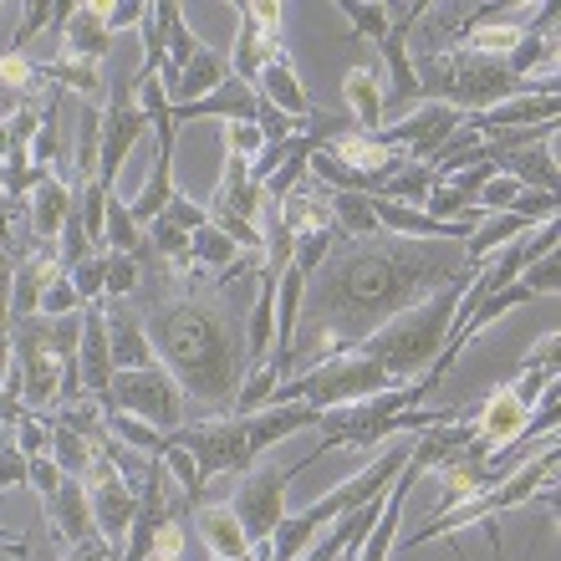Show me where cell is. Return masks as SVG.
Instances as JSON below:
<instances>
[{"label":"cell","mask_w":561,"mask_h":561,"mask_svg":"<svg viewBox=\"0 0 561 561\" xmlns=\"http://www.w3.org/2000/svg\"><path fill=\"white\" fill-rule=\"evenodd\" d=\"M77 373H82V393L92 403H103L107 383H113V353H107V311L103 301L82 307V347H77Z\"/></svg>","instance_id":"cell-18"},{"label":"cell","mask_w":561,"mask_h":561,"mask_svg":"<svg viewBox=\"0 0 561 561\" xmlns=\"http://www.w3.org/2000/svg\"><path fill=\"white\" fill-rule=\"evenodd\" d=\"M72 311H82V296H77L72 276H57L42 291V311H36V317H72Z\"/></svg>","instance_id":"cell-41"},{"label":"cell","mask_w":561,"mask_h":561,"mask_svg":"<svg viewBox=\"0 0 561 561\" xmlns=\"http://www.w3.org/2000/svg\"><path fill=\"white\" fill-rule=\"evenodd\" d=\"M61 561H123V551L113 547V541H103V536H92V541L67 547V557H61Z\"/></svg>","instance_id":"cell-48"},{"label":"cell","mask_w":561,"mask_h":561,"mask_svg":"<svg viewBox=\"0 0 561 561\" xmlns=\"http://www.w3.org/2000/svg\"><path fill=\"white\" fill-rule=\"evenodd\" d=\"M11 368L21 373V403H26V414L46 419L61 399V368H57V357H51V347H46L42 317L11 327Z\"/></svg>","instance_id":"cell-11"},{"label":"cell","mask_w":561,"mask_h":561,"mask_svg":"<svg viewBox=\"0 0 561 561\" xmlns=\"http://www.w3.org/2000/svg\"><path fill=\"white\" fill-rule=\"evenodd\" d=\"M42 505H46V520H51V531H57L61 547H77V541H92V536H98L92 505H88V485H82L77 474H67L57 485V495Z\"/></svg>","instance_id":"cell-23"},{"label":"cell","mask_w":561,"mask_h":561,"mask_svg":"<svg viewBox=\"0 0 561 561\" xmlns=\"http://www.w3.org/2000/svg\"><path fill=\"white\" fill-rule=\"evenodd\" d=\"M240 255H251V251H240L236 240L220 236L215 225H205V230L190 236V266L194 271H225V266H236Z\"/></svg>","instance_id":"cell-34"},{"label":"cell","mask_w":561,"mask_h":561,"mask_svg":"<svg viewBox=\"0 0 561 561\" xmlns=\"http://www.w3.org/2000/svg\"><path fill=\"white\" fill-rule=\"evenodd\" d=\"M103 5L107 0H82V5H72V21L61 26V61L103 67V57L113 51V31H107Z\"/></svg>","instance_id":"cell-21"},{"label":"cell","mask_w":561,"mask_h":561,"mask_svg":"<svg viewBox=\"0 0 561 561\" xmlns=\"http://www.w3.org/2000/svg\"><path fill=\"white\" fill-rule=\"evenodd\" d=\"M485 153L490 163L511 174L520 190H536V194H557L561 174H557V138L551 144H516V148H490L485 138Z\"/></svg>","instance_id":"cell-17"},{"label":"cell","mask_w":561,"mask_h":561,"mask_svg":"<svg viewBox=\"0 0 561 561\" xmlns=\"http://www.w3.org/2000/svg\"><path fill=\"white\" fill-rule=\"evenodd\" d=\"M526 403L511 393V383H501L495 393H490L480 409H470V424H474V439L485 444V449H501V444H511L526 428Z\"/></svg>","instance_id":"cell-24"},{"label":"cell","mask_w":561,"mask_h":561,"mask_svg":"<svg viewBox=\"0 0 561 561\" xmlns=\"http://www.w3.org/2000/svg\"><path fill=\"white\" fill-rule=\"evenodd\" d=\"M194 526H199V541H205L215 557H251V541L240 531V520L230 505H199L194 511Z\"/></svg>","instance_id":"cell-30"},{"label":"cell","mask_w":561,"mask_h":561,"mask_svg":"<svg viewBox=\"0 0 561 561\" xmlns=\"http://www.w3.org/2000/svg\"><path fill=\"white\" fill-rule=\"evenodd\" d=\"M159 21H163V92H174L179 88V72L194 61V51H199V42H194V31L190 21H184V11H179L174 0H159Z\"/></svg>","instance_id":"cell-27"},{"label":"cell","mask_w":561,"mask_h":561,"mask_svg":"<svg viewBox=\"0 0 561 561\" xmlns=\"http://www.w3.org/2000/svg\"><path fill=\"white\" fill-rule=\"evenodd\" d=\"M26 470H31V459L15 449V428H0V490L26 485Z\"/></svg>","instance_id":"cell-40"},{"label":"cell","mask_w":561,"mask_h":561,"mask_svg":"<svg viewBox=\"0 0 561 561\" xmlns=\"http://www.w3.org/2000/svg\"><path fill=\"white\" fill-rule=\"evenodd\" d=\"M163 220L179 225L184 236H194V230H205V225H209V209H205V205H194L190 194H179V190H174V199L163 205Z\"/></svg>","instance_id":"cell-42"},{"label":"cell","mask_w":561,"mask_h":561,"mask_svg":"<svg viewBox=\"0 0 561 561\" xmlns=\"http://www.w3.org/2000/svg\"><path fill=\"white\" fill-rule=\"evenodd\" d=\"M215 561H255V551H251V557H215Z\"/></svg>","instance_id":"cell-53"},{"label":"cell","mask_w":561,"mask_h":561,"mask_svg":"<svg viewBox=\"0 0 561 561\" xmlns=\"http://www.w3.org/2000/svg\"><path fill=\"white\" fill-rule=\"evenodd\" d=\"M169 199H174V148H153V174H148L144 194L128 205V215H134L138 225H153Z\"/></svg>","instance_id":"cell-32"},{"label":"cell","mask_w":561,"mask_h":561,"mask_svg":"<svg viewBox=\"0 0 561 561\" xmlns=\"http://www.w3.org/2000/svg\"><path fill=\"white\" fill-rule=\"evenodd\" d=\"M327 209H332V225H337V230H342L347 240L383 236V230H378V215H373V199H368V194L327 190Z\"/></svg>","instance_id":"cell-33"},{"label":"cell","mask_w":561,"mask_h":561,"mask_svg":"<svg viewBox=\"0 0 561 561\" xmlns=\"http://www.w3.org/2000/svg\"><path fill=\"white\" fill-rule=\"evenodd\" d=\"M255 107H261V92L251 82H240V77H225L220 88L199 98V103H184V107H169V118H174V134L184 123H199V118H220V123H255Z\"/></svg>","instance_id":"cell-19"},{"label":"cell","mask_w":561,"mask_h":561,"mask_svg":"<svg viewBox=\"0 0 561 561\" xmlns=\"http://www.w3.org/2000/svg\"><path fill=\"white\" fill-rule=\"evenodd\" d=\"M414 77L424 103H444L465 113V118H474V113H485L495 103H511V98H526L501 57H480V51H465V46L439 51V57H419Z\"/></svg>","instance_id":"cell-5"},{"label":"cell","mask_w":561,"mask_h":561,"mask_svg":"<svg viewBox=\"0 0 561 561\" xmlns=\"http://www.w3.org/2000/svg\"><path fill=\"white\" fill-rule=\"evenodd\" d=\"M337 11L347 15V21H353V31H347V36H368V42H383L388 26H393L388 5H363V0H342Z\"/></svg>","instance_id":"cell-37"},{"label":"cell","mask_w":561,"mask_h":561,"mask_svg":"<svg viewBox=\"0 0 561 561\" xmlns=\"http://www.w3.org/2000/svg\"><path fill=\"white\" fill-rule=\"evenodd\" d=\"M301 470H311L307 459H296L291 470L266 465V470H245V474H240V490L230 495V511H236L240 531H245V541H251V547L271 541V531L286 520V485H291Z\"/></svg>","instance_id":"cell-10"},{"label":"cell","mask_w":561,"mask_h":561,"mask_svg":"<svg viewBox=\"0 0 561 561\" xmlns=\"http://www.w3.org/2000/svg\"><path fill=\"white\" fill-rule=\"evenodd\" d=\"M46 428H51V449H46V455L57 459V470H61V474H77V480H82L98 449H92V444L82 439V434H72L67 424H57V419H46Z\"/></svg>","instance_id":"cell-36"},{"label":"cell","mask_w":561,"mask_h":561,"mask_svg":"<svg viewBox=\"0 0 561 561\" xmlns=\"http://www.w3.org/2000/svg\"><path fill=\"white\" fill-rule=\"evenodd\" d=\"M72 286L77 296H82V307H92V301H103V255H88V261H77L72 271Z\"/></svg>","instance_id":"cell-43"},{"label":"cell","mask_w":561,"mask_h":561,"mask_svg":"<svg viewBox=\"0 0 561 561\" xmlns=\"http://www.w3.org/2000/svg\"><path fill=\"white\" fill-rule=\"evenodd\" d=\"M261 209H266V190L251 179V163L225 153V174H220L215 199H209V215H236V220L261 225Z\"/></svg>","instance_id":"cell-22"},{"label":"cell","mask_w":561,"mask_h":561,"mask_svg":"<svg viewBox=\"0 0 561 561\" xmlns=\"http://www.w3.org/2000/svg\"><path fill=\"white\" fill-rule=\"evenodd\" d=\"M138 36H144V67H138V77H159V72H163V21H159V0H153V5H144Z\"/></svg>","instance_id":"cell-39"},{"label":"cell","mask_w":561,"mask_h":561,"mask_svg":"<svg viewBox=\"0 0 561 561\" xmlns=\"http://www.w3.org/2000/svg\"><path fill=\"white\" fill-rule=\"evenodd\" d=\"M98 409H103V414L144 419V424L159 428V434L184 428V393H179V383L169 378L163 363L159 368H138V373H113V383H107Z\"/></svg>","instance_id":"cell-9"},{"label":"cell","mask_w":561,"mask_h":561,"mask_svg":"<svg viewBox=\"0 0 561 561\" xmlns=\"http://www.w3.org/2000/svg\"><path fill=\"white\" fill-rule=\"evenodd\" d=\"M184 520L190 516H174L169 526H163L159 541H153V551H148V561H184Z\"/></svg>","instance_id":"cell-47"},{"label":"cell","mask_w":561,"mask_h":561,"mask_svg":"<svg viewBox=\"0 0 561 561\" xmlns=\"http://www.w3.org/2000/svg\"><path fill=\"white\" fill-rule=\"evenodd\" d=\"M434 184H439V174H434V169H428V163H403L399 174L388 179L383 190V199H393V205H414V209H424V199H428V190H434Z\"/></svg>","instance_id":"cell-35"},{"label":"cell","mask_w":561,"mask_h":561,"mask_svg":"<svg viewBox=\"0 0 561 561\" xmlns=\"http://www.w3.org/2000/svg\"><path fill=\"white\" fill-rule=\"evenodd\" d=\"M103 15H107V31H113V36H118L123 26H138V21H144V5H138V0H128V5H113V0H107L103 5Z\"/></svg>","instance_id":"cell-50"},{"label":"cell","mask_w":561,"mask_h":561,"mask_svg":"<svg viewBox=\"0 0 561 561\" xmlns=\"http://www.w3.org/2000/svg\"><path fill=\"white\" fill-rule=\"evenodd\" d=\"M0 205H5V190H0Z\"/></svg>","instance_id":"cell-54"},{"label":"cell","mask_w":561,"mask_h":561,"mask_svg":"<svg viewBox=\"0 0 561 561\" xmlns=\"http://www.w3.org/2000/svg\"><path fill=\"white\" fill-rule=\"evenodd\" d=\"M551 474H557V439L541 444V449H536L526 465H516L511 480H501L495 490L474 495V501H465L459 511H449V516H439V520H424V526L409 536V547H424V541H434V536H459L465 526H474V520H490V516L516 511L520 501H531V495H541V490H557L551 485Z\"/></svg>","instance_id":"cell-8"},{"label":"cell","mask_w":561,"mask_h":561,"mask_svg":"<svg viewBox=\"0 0 561 561\" xmlns=\"http://www.w3.org/2000/svg\"><path fill=\"white\" fill-rule=\"evenodd\" d=\"M536 67H557V5H541L536 26H526L516 51L505 57V72L516 77V82H531Z\"/></svg>","instance_id":"cell-25"},{"label":"cell","mask_w":561,"mask_h":561,"mask_svg":"<svg viewBox=\"0 0 561 561\" xmlns=\"http://www.w3.org/2000/svg\"><path fill=\"white\" fill-rule=\"evenodd\" d=\"M225 77H230V57H220V51L199 46V51H194V61L184 67V72H179V88L169 92V107L199 103V98H209V92L220 88Z\"/></svg>","instance_id":"cell-29"},{"label":"cell","mask_w":561,"mask_h":561,"mask_svg":"<svg viewBox=\"0 0 561 561\" xmlns=\"http://www.w3.org/2000/svg\"><path fill=\"white\" fill-rule=\"evenodd\" d=\"M5 153H11V134H5V123H0V163H5Z\"/></svg>","instance_id":"cell-52"},{"label":"cell","mask_w":561,"mask_h":561,"mask_svg":"<svg viewBox=\"0 0 561 561\" xmlns=\"http://www.w3.org/2000/svg\"><path fill=\"white\" fill-rule=\"evenodd\" d=\"M21 419H26V403H21V399H11V393L0 388V428H15V424H21Z\"/></svg>","instance_id":"cell-51"},{"label":"cell","mask_w":561,"mask_h":561,"mask_svg":"<svg viewBox=\"0 0 561 561\" xmlns=\"http://www.w3.org/2000/svg\"><path fill=\"white\" fill-rule=\"evenodd\" d=\"M342 107H347V118H353L363 134H378V128H383V92H378V82L368 77V67H347V77H342Z\"/></svg>","instance_id":"cell-31"},{"label":"cell","mask_w":561,"mask_h":561,"mask_svg":"<svg viewBox=\"0 0 561 561\" xmlns=\"http://www.w3.org/2000/svg\"><path fill=\"white\" fill-rule=\"evenodd\" d=\"M82 485H88V505H92V526H98V536H103V541H113V547L123 551L128 526H134V511H138V490H128V480H123V470L113 465V455H107V449H98V455H92L88 474H82Z\"/></svg>","instance_id":"cell-13"},{"label":"cell","mask_w":561,"mask_h":561,"mask_svg":"<svg viewBox=\"0 0 561 561\" xmlns=\"http://www.w3.org/2000/svg\"><path fill=\"white\" fill-rule=\"evenodd\" d=\"M61 480H67V474L57 470V459H51V455H36V459H31V470H26V485L36 490L42 501H51V495H57V485H61Z\"/></svg>","instance_id":"cell-46"},{"label":"cell","mask_w":561,"mask_h":561,"mask_svg":"<svg viewBox=\"0 0 561 561\" xmlns=\"http://www.w3.org/2000/svg\"><path fill=\"white\" fill-rule=\"evenodd\" d=\"M138 138H148V118L134 107V82H113V98L103 107V148H98V184L103 190H113V179Z\"/></svg>","instance_id":"cell-14"},{"label":"cell","mask_w":561,"mask_h":561,"mask_svg":"<svg viewBox=\"0 0 561 561\" xmlns=\"http://www.w3.org/2000/svg\"><path fill=\"white\" fill-rule=\"evenodd\" d=\"M107 311V353H113V368L118 373H138V368H159V353L148 342V327L138 317V307H123V301H103Z\"/></svg>","instance_id":"cell-16"},{"label":"cell","mask_w":561,"mask_h":561,"mask_svg":"<svg viewBox=\"0 0 561 561\" xmlns=\"http://www.w3.org/2000/svg\"><path fill=\"white\" fill-rule=\"evenodd\" d=\"M138 280H144V271H138L134 255H107L103 251V296H113V301L138 296Z\"/></svg>","instance_id":"cell-38"},{"label":"cell","mask_w":561,"mask_h":561,"mask_svg":"<svg viewBox=\"0 0 561 561\" xmlns=\"http://www.w3.org/2000/svg\"><path fill=\"white\" fill-rule=\"evenodd\" d=\"M459 123H465V113H455V107L444 103H419L409 118H393L388 128H378V144L383 148H403L414 163H434V153L444 148V138L455 134Z\"/></svg>","instance_id":"cell-15"},{"label":"cell","mask_w":561,"mask_h":561,"mask_svg":"<svg viewBox=\"0 0 561 561\" xmlns=\"http://www.w3.org/2000/svg\"><path fill=\"white\" fill-rule=\"evenodd\" d=\"M409 444H414V434L409 439H393L383 449V455L373 459L363 474H353V480H342L332 495H322V501H311L307 511H296V516H286L271 531V561H296L301 551L311 547V536L322 531V526H332V520H342L347 511H357L363 501H373V495H383L388 485H393V474L409 465Z\"/></svg>","instance_id":"cell-6"},{"label":"cell","mask_w":561,"mask_h":561,"mask_svg":"<svg viewBox=\"0 0 561 561\" xmlns=\"http://www.w3.org/2000/svg\"><path fill=\"white\" fill-rule=\"evenodd\" d=\"M393 388H403V383H393V378H388V368L378 363V357L347 353V357H332V363H322V368L291 373V378H286L276 393H271L266 409L307 403V409L327 414V409H342V403H363V399H373V393H393Z\"/></svg>","instance_id":"cell-7"},{"label":"cell","mask_w":561,"mask_h":561,"mask_svg":"<svg viewBox=\"0 0 561 561\" xmlns=\"http://www.w3.org/2000/svg\"><path fill=\"white\" fill-rule=\"evenodd\" d=\"M67 215H72V190H67L57 174H46L42 184L31 190V199H26L31 236L42 240V245H57V236H61V225H67Z\"/></svg>","instance_id":"cell-26"},{"label":"cell","mask_w":561,"mask_h":561,"mask_svg":"<svg viewBox=\"0 0 561 561\" xmlns=\"http://www.w3.org/2000/svg\"><path fill=\"white\" fill-rule=\"evenodd\" d=\"M317 409L307 403H286V409H261V414H225V419H205V424H184L169 439L179 449H190V459L199 465V480L215 474H245L255 470V459L276 449L286 434L296 428H317Z\"/></svg>","instance_id":"cell-3"},{"label":"cell","mask_w":561,"mask_h":561,"mask_svg":"<svg viewBox=\"0 0 561 561\" xmlns=\"http://www.w3.org/2000/svg\"><path fill=\"white\" fill-rule=\"evenodd\" d=\"M144 280H138V317L148 327V342L179 393L205 409H220L215 419L230 414L240 383H245V337L240 317L255 301V280L240 286H215L209 271H169L148 255V245L134 255Z\"/></svg>","instance_id":"cell-2"},{"label":"cell","mask_w":561,"mask_h":561,"mask_svg":"<svg viewBox=\"0 0 561 561\" xmlns=\"http://www.w3.org/2000/svg\"><path fill=\"white\" fill-rule=\"evenodd\" d=\"M474 276V271H470ZM470 276L465 280H449L444 291H434V296H424L419 307H409V311H399L388 327H378L357 353H368V357H378L388 368V378L393 383H414V378H424V368L439 357V347H444V337H449V327H455V307H459V291L470 286Z\"/></svg>","instance_id":"cell-4"},{"label":"cell","mask_w":561,"mask_h":561,"mask_svg":"<svg viewBox=\"0 0 561 561\" xmlns=\"http://www.w3.org/2000/svg\"><path fill=\"white\" fill-rule=\"evenodd\" d=\"M255 92H261L266 103H276L286 118H307V113H311V98H307V88H301V77H296L291 51L261 67V77H255Z\"/></svg>","instance_id":"cell-28"},{"label":"cell","mask_w":561,"mask_h":561,"mask_svg":"<svg viewBox=\"0 0 561 561\" xmlns=\"http://www.w3.org/2000/svg\"><path fill=\"white\" fill-rule=\"evenodd\" d=\"M225 148L236 153V159L251 163L261 148H266V138H261V128L255 123H225Z\"/></svg>","instance_id":"cell-45"},{"label":"cell","mask_w":561,"mask_h":561,"mask_svg":"<svg viewBox=\"0 0 561 561\" xmlns=\"http://www.w3.org/2000/svg\"><path fill=\"white\" fill-rule=\"evenodd\" d=\"M11 368V276H0V373Z\"/></svg>","instance_id":"cell-49"},{"label":"cell","mask_w":561,"mask_h":561,"mask_svg":"<svg viewBox=\"0 0 561 561\" xmlns=\"http://www.w3.org/2000/svg\"><path fill=\"white\" fill-rule=\"evenodd\" d=\"M465 240H403V236H342L327 261L307 276L301 317L291 337V373L322 368L332 357L357 353L399 311L444 291L449 280L470 276Z\"/></svg>","instance_id":"cell-1"},{"label":"cell","mask_w":561,"mask_h":561,"mask_svg":"<svg viewBox=\"0 0 561 561\" xmlns=\"http://www.w3.org/2000/svg\"><path fill=\"white\" fill-rule=\"evenodd\" d=\"M15 449H21L26 459L46 455V449H51V428H46V419H36V414L21 419V424H15Z\"/></svg>","instance_id":"cell-44"},{"label":"cell","mask_w":561,"mask_h":561,"mask_svg":"<svg viewBox=\"0 0 561 561\" xmlns=\"http://www.w3.org/2000/svg\"><path fill=\"white\" fill-rule=\"evenodd\" d=\"M57 276H67L57 261V245H36L31 255H21L11 271V327L15 322H31L42 311V291L51 286Z\"/></svg>","instance_id":"cell-20"},{"label":"cell","mask_w":561,"mask_h":561,"mask_svg":"<svg viewBox=\"0 0 561 561\" xmlns=\"http://www.w3.org/2000/svg\"><path fill=\"white\" fill-rule=\"evenodd\" d=\"M236 15H240V31H236V51H230V77L255 88L261 67L286 57V36H280L286 11H280L276 0H240Z\"/></svg>","instance_id":"cell-12"}]
</instances>
